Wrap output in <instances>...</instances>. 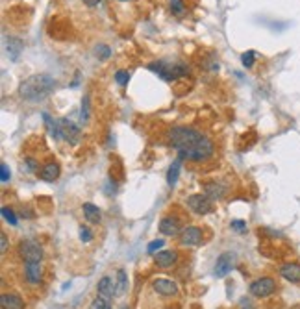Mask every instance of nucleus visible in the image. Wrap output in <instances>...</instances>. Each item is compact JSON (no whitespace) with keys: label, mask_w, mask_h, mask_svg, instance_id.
<instances>
[{"label":"nucleus","mask_w":300,"mask_h":309,"mask_svg":"<svg viewBox=\"0 0 300 309\" xmlns=\"http://www.w3.org/2000/svg\"><path fill=\"white\" fill-rule=\"evenodd\" d=\"M169 141L172 148L178 152V158L189 160L195 163L208 161L213 156V143L210 137L187 126H174L169 130Z\"/></svg>","instance_id":"obj_1"},{"label":"nucleus","mask_w":300,"mask_h":309,"mask_svg":"<svg viewBox=\"0 0 300 309\" xmlns=\"http://www.w3.org/2000/svg\"><path fill=\"white\" fill-rule=\"evenodd\" d=\"M56 89V80L48 74H32L20 82L19 95L26 102H41L48 98Z\"/></svg>","instance_id":"obj_2"},{"label":"nucleus","mask_w":300,"mask_h":309,"mask_svg":"<svg viewBox=\"0 0 300 309\" xmlns=\"http://www.w3.org/2000/svg\"><path fill=\"white\" fill-rule=\"evenodd\" d=\"M148 69L156 72L163 82H174L189 74V67H185L184 63H172V61H154L148 65Z\"/></svg>","instance_id":"obj_3"},{"label":"nucleus","mask_w":300,"mask_h":309,"mask_svg":"<svg viewBox=\"0 0 300 309\" xmlns=\"http://www.w3.org/2000/svg\"><path fill=\"white\" fill-rule=\"evenodd\" d=\"M248 291L256 298H267L276 291V281L272 278H260L250 284Z\"/></svg>","instance_id":"obj_4"},{"label":"nucleus","mask_w":300,"mask_h":309,"mask_svg":"<svg viewBox=\"0 0 300 309\" xmlns=\"http://www.w3.org/2000/svg\"><path fill=\"white\" fill-rule=\"evenodd\" d=\"M19 254L22 258V261H41L43 260V248H41L39 243L35 241L26 239L19 244Z\"/></svg>","instance_id":"obj_5"},{"label":"nucleus","mask_w":300,"mask_h":309,"mask_svg":"<svg viewBox=\"0 0 300 309\" xmlns=\"http://www.w3.org/2000/svg\"><path fill=\"white\" fill-rule=\"evenodd\" d=\"M211 202H213V200L206 195H191L189 198H187V205H189L196 215L211 213V211H213V204H211Z\"/></svg>","instance_id":"obj_6"},{"label":"nucleus","mask_w":300,"mask_h":309,"mask_svg":"<svg viewBox=\"0 0 300 309\" xmlns=\"http://www.w3.org/2000/svg\"><path fill=\"white\" fill-rule=\"evenodd\" d=\"M58 124H60V135L63 141H69V143H76V139L80 137V128L69 120L67 117L58 120Z\"/></svg>","instance_id":"obj_7"},{"label":"nucleus","mask_w":300,"mask_h":309,"mask_svg":"<svg viewBox=\"0 0 300 309\" xmlns=\"http://www.w3.org/2000/svg\"><path fill=\"white\" fill-rule=\"evenodd\" d=\"M178 237H180V244H184V246H198V244H202V229L196 226H187L182 229Z\"/></svg>","instance_id":"obj_8"},{"label":"nucleus","mask_w":300,"mask_h":309,"mask_svg":"<svg viewBox=\"0 0 300 309\" xmlns=\"http://www.w3.org/2000/svg\"><path fill=\"white\" fill-rule=\"evenodd\" d=\"M234 254L232 252H222V254L217 258V263H215V276L217 278H224L226 274H230V270L234 269Z\"/></svg>","instance_id":"obj_9"},{"label":"nucleus","mask_w":300,"mask_h":309,"mask_svg":"<svg viewBox=\"0 0 300 309\" xmlns=\"http://www.w3.org/2000/svg\"><path fill=\"white\" fill-rule=\"evenodd\" d=\"M182 222L176 217H165L161 219L160 222V231L163 235H169V237H176V235L182 234Z\"/></svg>","instance_id":"obj_10"},{"label":"nucleus","mask_w":300,"mask_h":309,"mask_svg":"<svg viewBox=\"0 0 300 309\" xmlns=\"http://www.w3.org/2000/svg\"><path fill=\"white\" fill-rule=\"evenodd\" d=\"M43 270H41V261H26L24 263V278L28 284L32 285H37L43 278L41 274Z\"/></svg>","instance_id":"obj_11"},{"label":"nucleus","mask_w":300,"mask_h":309,"mask_svg":"<svg viewBox=\"0 0 300 309\" xmlns=\"http://www.w3.org/2000/svg\"><path fill=\"white\" fill-rule=\"evenodd\" d=\"M152 289H154L158 294H161V296H174V294L178 293V285H176L174 281H170V279L158 278V279H154Z\"/></svg>","instance_id":"obj_12"},{"label":"nucleus","mask_w":300,"mask_h":309,"mask_svg":"<svg viewBox=\"0 0 300 309\" xmlns=\"http://www.w3.org/2000/svg\"><path fill=\"white\" fill-rule=\"evenodd\" d=\"M96 294L106 296V298H113L115 296V276H102L100 281L96 284Z\"/></svg>","instance_id":"obj_13"},{"label":"nucleus","mask_w":300,"mask_h":309,"mask_svg":"<svg viewBox=\"0 0 300 309\" xmlns=\"http://www.w3.org/2000/svg\"><path fill=\"white\" fill-rule=\"evenodd\" d=\"M154 261L160 269H170V267L176 265V261H178V254H176L174 250H161V252L156 254Z\"/></svg>","instance_id":"obj_14"},{"label":"nucleus","mask_w":300,"mask_h":309,"mask_svg":"<svg viewBox=\"0 0 300 309\" xmlns=\"http://www.w3.org/2000/svg\"><path fill=\"white\" fill-rule=\"evenodd\" d=\"M280 276L291 284H300V263H285L280 267Z\"/></svg>","instance_id":"obj_15"},{"label":"nucleus","mask_w":300,"mask_h":309,"mask_svg":"<svg viewBox=\"0 0 300 309\" xmlns=\"http://www.w3.org/2000/svg\"><path fill=\"white\" fill-rule=\"evenodd\" d=\"M6 50H8V58L11 61H17L20 58V52L24 50V43L19 37H8L6 41Z\"/></svg>","instance_id":"obj_16"},{"label":"nucleus","mask_w":300,"mask_h":309,"mask_svg":"<svg viewBox=\"0 0 300 309\" xmlns=\"http://www.w3.org/2000/svg\"><path fill=\"white\" fill-rule=\"evenodd\" d=\"M60 174H61V169H60V165L56 163V161L43 165V167H41V170H39V178L45 179V182H56V179L60 178Z\"/></svg>","instance_id":"obj_17"},{"label":"nucleus","mask_w":300,"mask_h":309,"mask_svg":"<svg viewBox=\"0 0 300 309\" xmlns=\"http://www.w3.org/2000/svg\"><path fill=\"white\" fill-rule=\"evenodd\" d=\"M0 305L2 309H24V302L19 294H2L0 296Z\"/></svg>","instance_id":"obj_18"},{"label":"nucleus","mask_w":300,"mask_h":309,"mask_svg":"<svg viewBox=\"0 0 300 309\" xmlns=\"http://www.w3.org/2000/svg\"><path fill=\"white\" fill-rule=\"evenodd\" d=\"M82 210H84L85 219L89 220L91 224H98L100 220H102V211H100L95 204H91V202H85V204L82 205Z\"/></svg>","instance_id":"obj_19"},{"label":"nucleus","mask_w":300,"mask_h":309,"mask_svg":"<svg viewBox=\"0 0 300 309\" xmlns=\"http://www.w3.org/2000/svg\"><path fill=\"white\" fill-rule=\"evenodd\" d=\"M182 158H176L174 161H172V165L169 167V172H167V184L170 185V187H174L176 182H178V176H180V170H182Z\"/></svg>","instance_id":"obj_20"},{"label":"nucleus","mask_w":300,"mask_h":309,"mask_svg":"<svg viewBox=\"0 0 300 309\" xmlns=\"http://www.w3.org/2000/svg\"><path fill=\"white\" fill-rule=\"evenodd\" d=\"M128 289V276L122 269L115 272V296H122Z\"/></svg>","instance_id":"obj_21"},{"label":"nucleus","mask_w":300,"mask_h":309,"mask_svg":"<svg viewBox=\"0 0 300 309\" xmlns=\"http://www.w3.org/2000/svg\"><path fill=\"white\" fill-rule=\"evenodd\" d=\"M204 195L210 196L211 200H220L226 195V189H224V185H220V184H206Z\"/></svg>","instance_id":"obj_22"},{"label":"nucleus","mask_w":300,"mask_h":309,"mask_svg":"<svg viewBox=\"0 0 300 309\" xmlns=\"http://www.w3.org/2000/svg\"><path fill=\"white\" fill-rule=\"evenodd\" d=\"M43 120L46 122V128H48V134L54 137V139H61L60 135V124H58V120H54L50 117L48 113H43Z\"/></svg>","instance_id":"obj_23"},{"label":"nucleus","mask_w":300,"mask_h":309,"mask_svg":"<svg viewBox=\"0 0 300 309\" xmlns=\"http://www.w3.org/2000/svg\"><path fill=\"white\" fill-rule=\"evenodd\" d=\"M89 309H111V298H106V296L96 294V298L91 302Z\"/></svg>","instance_id":"obj_24"},{"label":"nucleus","mask_w":300,"mask_h":309,"mask_svg":"<svg viewBox=\"0 0 300 309\" xmlns=\"http://www.w3.org/2000/svg\"><path fill=\"white\" fill-rule=\"evenodd\" d=\"M170 2V11H172V15L176 17H182L185 13V6L182 0H169Z\"/></svg>","instance_id":"obj_25"},{"label":"nucleus","mask_w":300,"mask_h":309,"mask_svg":"<svg viewBox=\"0 0 300 309\" xmlns=\"http://www.w3.org/2000/svg\"><path fill=\"white\" fill-rule=\"evenodd\" d=\"M254 61H256L254 50H246L245 54L241 56V63H243V67H246V69H250V67L254 65Z\"/></svg>","instance_id":"obj_26"},{"label":"nucleus","mask_w":300,"mask_h":309,"mask_svg":"<svg viewBox=\"0 0 300 309\" xmlns=\"http://www.w3.org/2000/svg\"><path fill=\"white\" fill-rule=\"evenodd\" d=\"M95 54L98 60H108L111 56V48L108 45H96L95 46Z\"/></svg>","instance_id":"obj_27"},{"label":"nucleus","mask_w":300,"mask_h":309,"mask_svg":"<svg viewBox=\"0 0 300 309\" xmlns=\"http://www.w3.org/2000/svg\"><path fill=\"white\" fill-rule=\"evenodd\" d=\"M115 82L119 85H122V87H124V85H128V82H130V72H128V70H117V72H115Z\"/></svg>","instance_id":"obj_28"},{"label":"nucleus","mask_w":300,"mask_h":309,"mask_svg":"<svg viewBox=\"0 0 300 309\" xmlns=\"http://www.w3.org/2000/svg\"><path fill=\"white\" fill-rule=\"evenodd\" d=\"M2 217H4L11 226H17V217H15V211L11 208H2Z\"/></svg>","instance_id":"obj_29"},{"label":"nucleus","mask_w":300,"mask_h":309,"mask_svg":"<svg viewBox=\"0 0 300 309\" xmlns=\"http://www.w3.org/2000/svg\"><path fill=\"white\" fill-rule=\"evenodd\" d=\"M80 119H82V122H87V119H89V96H84V100H82Z\"/></svg>","instance_id":"obj_30"},{"label":"nucleus","mask_w":300,"mask_h":309,"mask_svg":"<svg viewBox=\"0 0 300 309\" xmlns=\"http://www.w3.org/2000/svg\"><path fill=\"white\" fill-rule=\"evenodd\" d=\"M163 246H165V241H163V239H154L152 243L148 244L146 252H148V254H156V252H158V250H161Z\"/></svg>","instance_id":"obj_31"},{"label":"nucleus","mask_w":300,"mask_h":309,"mask_svg":"<svg viewBox=\"0 0 300 309\" xmlns=\"http://www.w3.org/2000/svg\"><path fill=\"white\" fill-rule=\"evenodd\" d=\"M230 228L234 229L235 234H245V231H246V222H245V220H232Z\"/></svg>","instance_id":"obj_32"},{"label":"nucleus","mask_w":300,"mask_h":309,"mask_svg":"<svg viewBox=\"0 0 300 309\" xmlns=\"http://www.w3.org/2000/svg\"><path fill=\"white\" fill-rule=\"evenodd\" d=\"M10 178H11L10 167H8L6 163H2V165H0V182H2V184H6V182H10Z\"/></svg>","instance_id":"obj_33"},{"label":"nucleus","mask_w":300,"mask_h":309,"mask_svg":"<svg viewBox=\"0 0 300 309\" xmlns=\"http://www.w3.org/2000/svg\"><path fill=\"white\" fill-rule=\"evenodd\" d=\"M80 239L84 241V243H91V241H93V234H91V229L87 228V226H82L80 228Z\"/></svg>","instance_id":"obj_34"},{"label":"nucleus","mask_w":300,"mask_h":309,"mask_svg":"<svg viewBox=\"0 0 300 309\" xmlns=\"http://www.w3.org/2000/svg\"><path fill=\"white\" fill-rule=\"evenodd\" d=\"M0 241H2V244H0V250H2V254H4L6 250H8V237H6V234H0Z\"/></svg>","instance_id":"obj_35"},{"label":"nucleus","mask_w":300,"mask_h":309,"mask_svg":"<svg viewBox=\"0 0 300 309\" xmlns=\"http://www.w3.org/2000/svg\"><path fill=\"white\" fill-rule=\"evenodd\" d=\"M85 6H89V8H95V6L100 4V0H84Z\"/></svg>","instance_id":"obj_36"},{"label":"nucleus","mask_w":300,"mask_h":309,"mask_svg":"<svg viewBox=\"0 0 300 309\" xmlns=\"http://www.w3.org/2000/svg\"><path fill=\"white\" fill-rule=\"evenodd\" d=\"M122 2H126V0H122Z\"/></svg>","instance_id":"obj_37"}]
</instances>
